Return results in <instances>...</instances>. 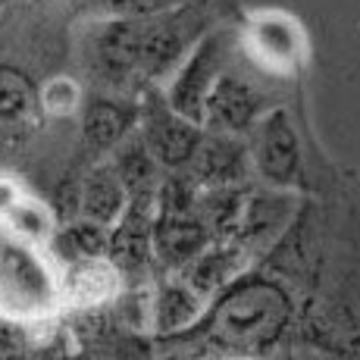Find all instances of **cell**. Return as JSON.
<instances>
[{
  "instance_id": "cell-1",
  "label": "cell",
  "mask_w": 360,
  "mask_h": 360,
  "mask_svg": "<svg viewBox=\"0 0 360 360\" xmlns=\"http://www.w3.org/2000/svg\"><path fill=\"white\" fill-rule=\"evenodd\" d=\"M60 285L34 245L16 238L0 226V314L32 320L51 314Z\"/></svg>"
},
{
  "instance_id": "cell-2",
  "label": "cell",
  "mask_w": 360,
  "mask_h": 360,
  "mask_svg": "<svg viewBox=\"0 0 360 360\" xmlns=\"http://www.w3.org/2000/svg\"><path fill=\"white\" fill-rule=\"evenodd\" d=\"M251 163L257 176L273 188H285L301 176V148L295 126L282 110H273L254 126Z\"/></svg>"
},
{
  "instance_id": "cell-3",
  "label": "cell",
  "mask_w": 360,
  "mask_h": 360,
  "mask_svg": "<svg viewBox=\"0 0 360 360\" xmlns=\"http://www.w3.org/2000/svg\"><path fill=\"white\" fill-rule=\"evenodd\" d=\"M141 138L148 144L150 157L157 166L166 169H182L191 163L198 144H200V126L188 122L185 116H179L176 110L166 103V98H154L144 110V129Z\"/></svg>"
},
{
  "instance_id": "cell-4",
  "label": "cell",
  "mask_w": 360,
  "mask_h": 360,
  "mask_svg": "<svg viewBox=\"0 0 360 360\" xmlns=\"http://www.w3.org/2000/svg\"><path fill=\"white\" fill-rule=\"evenodd\" d=\"M219 75H223L219 72V41L207 38L204 44L179 66V72L172 75L166 103H169L179 116H185L188 122L200 126V122H204L207 98H210V91H213Z\"/></svg>"
},
{
  "instance_id": "cell-5",
  "label": "cell",
  "mask_w": 360,
  "mask_h": 360,
  "mask_svg": "<svg viewBox=\"0 0 360 360\" xmlns=\"http://www.w3.org/2000/svg\"><path fill=\"white\" fill-rule=\"evenodd\" d=\"M191 179L200 188H235L251 172V150L238 141V135H210L200 138L191 157Z\"/></svg>"
},
{
  "instance_id": "cell-6",
  "label": "cell",
  "mask_w": 360,
  "mask_h": 360,
  "mask_svg": "<svg viewBox=\"0 0 360 360\" xmlns=\"http://www.w3.org/2000/svg\"><path fill=\"white\" fill-rule=\"evenodd\" d=\"M154 204L157 198H129L126 213L110 229L107 260L116 269H141L154 254Z\"/></svg>"
},
{
  "instance_id": "cell-7",
  "label": "cell",
  "mask_w": 360,
  "mask_h": 360,
  "mask_svg": "<svg viewBox=\"0 0 360 360\" xmlns=\"http://www.w3.org/2000/svg\"><path fill=\"white\" fill-rule=\"evenodd\" d=\"M210 229L198 210L160 213L154 223V254L166 266H188L207 251Z\"/></svg>"
},
{
  "instance_id": "cell-8",
  "label": "cell",
  "mask_w": 360,
  "mask_h": 360,
  "mask_svg": "<svg viewBox=\"0 0 360 360\" xmlns=\"http://www.w3.org/2000/svg\"><path fill=\"white\" fill-rule=\"evenodd\" d=\"M257 110L260 98L254 94L251 85H245L235 75H219L210 98H207L204 122L217 135H238L257 122Z\"/></svg>"
},
{
  "instance_id": "cell-9",
  "label": "cell",
  "mask_w": 360,
  "mask_h": 360,
  "mask_svg": "<svg viewBox=\"0 0 360 360\" xmlns=\"http://www.w3.org/2000/svg\"><path fill=\"white\" fill-rule=\"evenodd\" d=\"M129 195L122 188L120 176L113 172V166H94L82 182V195H79V210L82 219H91L98 226L113 229L116 219L126 213Z\"/></svg>"
},
{
  "instance_id": "cell-10",
  "label": "cell",
  "mask_w": 360,
  "mask_h": 360,
  "mask_svg": "<svg viewBox=\"0 0 360 360\" xmlns=\"http://www.w3.org/2000/svg\"><path fill=\"white\" fill-rule=\"evenodd\" d=\"M116 282H120V269L107 257L75 260V263H69L60 292L75 307H98V304H103L116 292Z\"/></svg>"
},
{
  "instance_id": "cell-11",
  "label": "cell",
  "mask_w": 360,
  "mask_h": 360,
  "mask_svg": "<svg viewBox=\"0 0 360 360\" xmlns=\"http://www.w3.org/2000/svg\"><path fill=\"white\" fill-rule=\"evenodd\" d=\"M113 172L120 176L129 198H154L157 191V160L150 157L141 135H129L113 148Z\"/></svg>"
},
{
  "instance_id": "cell-12",
  "label": "cell",
  "mask_w": 360,
  "mask_h": 360,
  "mask_svg": "<svg viewBox=\"0 0 360 360\" xmlns=\"http://www.w3.org/2000/svg\"><path fill=\"white\" fill-rule=\"evenodd\" d=\"M82 131H85V144L91 150H113L122 144L131 131V113L126 107L113 101H91L82 116Z\"/></svg>"
},
{
  "instance_id": "cell-13",
  "label": "cell",
  "mask_w": 360,
  "mask_h": 360,
  "mask_svg": "<svg viewBox=\"0 0 360 360\" xmlns=\"http://www.w3.org/2000/svg\"><path fill=\"white\" fill-rule=\"evenodd\" d=\"M254 47L263 60H269L273 66H288L297 63L301 53V29L285 16H257L254 19Z\"/></svg>"
},
{
  "instance_id": "cell-14",
  "label": "cell",
  "mask_w": 360,
  "mask_h": 360,
  "mask_svg": "<svg viewBox=\"0 0 360 360\" xmlns=\"http://www.w3.org/2000/svg\"><path fill=\"white\" fill-rule=\"evenodd\" d=\"M34 110H38V94L29 88V82L13 69H0V138L29 129Z\"/></svg>"
},
{
  "instance_id": "cell-15",
  "label": "cell",
  "mask_w": 360,
  "mask_h": 360,
  "mask_svg": "<svg viewBox=\"0 0 360 360\" xmlns=\"http://www.w3.org/2000/svg\"><path fill=\"white\" fill-rule=\"evenodd\" d=\"M0 226H4L10 235H16V238L34 245V241H44L47 235H51L53 219H51V213L38 204V200L25 198L22 191H19L16 200L0 213Z\"/></svg>"
},
{
  "instance_id": "cell-16",
  "label": "cell",
  "mask_w": 360,
  "mask_h": 360,
  "mask_svg": "<svg viewBox=\"0 0 360 360\" xmlns=\"http://www.w3.org/2000/svg\"><path fill=\"white\" fill-rule=\"evenodd\" d=\"M200 301L191 292L188 285H163L160 295H157V304H154V323L160 332H176V329H185L191 320L200 314Z\"/></svg>"
},
{
  "instance_id": "cell-17",
  "label": "cell",
  "mask_w": 360,
  "mask_h": 360,
  "mask_svg": "<svg viewBox=\"0 0 360 360\" xmlns=\"http://www.w3.org/2000/svg\"><path fill=\"white\" fill-rule=\"evenodd\" d=\"M232 269H235L232 251H204L195 263L185 266V285H188L198 297H207L210 292H217L219 285H226Z\"/></svg>"
},
{
  "instance_id": "cell-18",
  "label": "cell",
  "mask_w": 360,
  "mask_h": 360,
  "mask_svg": "<svg viewBox=\"0 0 360 360\" xmlns=\"http://www.w3.org/2000/svg\"><path fill=\"white\" fill-rule=\"evenodd\" d=\"M60 241L66 245V260L75 263V260H98V257H107V248H110V229L107 226H98L91 219H79L72 223L69 229L60 235Z\"/></svg>"
},
{
  "instance_id": "cell-19",
  "label": "cell",
  "mask_w": 360,
  "mask_h": 360,
  "mask_svg": "<svg viewBox=\"0 0 360 360\" xmlns=\"http://www.w3.org/2000/svg\"><path fill=\"white\" fill-rule=\"evenodd\" d=\"M41 103H44L47 113L69 116L79 107V88L69 79H53V82H47L44 91H41Z\"/></svg>"
},
{
  "instance_id": "cell-20",
  "label": "cell",
  "mask_w": 360,
  "mask_h": 360,
  "mask_svg": "<svg viewBox=\"0 0 360 360\" xmlns=\"http://www.w3.org/2000/svg\"><path fill=\"white\" fill-rule=\"evenodd\" d=\"M94 4L107 6V10H122V6H131L135 0H94Z\"/></svg>"
}]
</instances>
